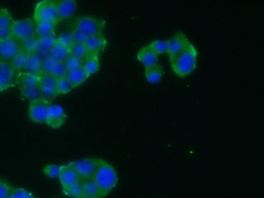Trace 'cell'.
Listing matches in <instances>:
<instances>
[{"label":"cell","mask_w":264,"mask_h":198,"mask_svg":"<svg viewBox=\"0 0 264 198\" xmlns=\"http://www.w3.org/2000/svg\"><path fill=\"white\" fill-rule=\"evenodd\" d=\"M197 55L195 48L190 43L178 54L169 57L170 64L173 73L181 78L188 76L196 68Z\"/></svg>","instance_id":"1"},{"label":"cell","mask_w":264,"mask_h":198,"mask_svg":"<svg viewBox=\"0 0 264 198\" xmlns=\"http://www.w3.org/2000/svg\"><path fill=\"white\" fill-rule=\"evenodd\" d=\"M92 179L108 194L117 185L118 178L115 168L109 163L101 160Z\"/></svg>","instance_id":"2"},{"label":"cell","mask_w":264,"mask_h":198,"mask_svg":"<svg viewBox=\"0 0 264 198\" xmlns=\"http://www.w3.org/2000/svg\"><path fill=\"white\" fill-rule=\"evenodd\" d=\"M33 18L36 24L49 22L57 25L59 20L57 13L56 2L45 0L38 3L35 8Z\"/></svg>","instance_id":"3"},{"label":"cell","mask_w":264,"mask_h":198,"mask_svg":"<svg viewBox=\"0 0 264 198\" xmlns=\"http://www.w3.org/2000/svg\"><path fill=\"white\" fill-rule=\"evenodd\" d=\"M74 25L75 28L91 36L102 33L105 26V22L92 16H81L76 19Z\"/></svg>","instance_id":"4"},{"label":"cell","mask_w":264,"mask_h":198,"mask_svg":"<svg viewBox=\"0 0 264 198\" xmlns=\"http://www.w3.org/2000/svg\"><path fill=\"white\" fill-rule=\"evenodd\" d=\"M98 158H83L72 162L81 181L91 179L101 162Z\"/></svg>","instance_id":"5"},{"label":"cell","mask_w":264,"mask_h":198,"mask_svg":"<svg viewBox=\"0 0 264 198\" xmlns=\"http://www.w3.org/2000/svg\"><path fill=\"white\" fill-rule=\"evenodd\" d=\"M11 31L13 37L23 41L36 34V23L30 18L14 21Z\"/></svg>","instance_id":"6"},{"label":"cell","mask_w":264,"mask_h":198,"mask_svg":"<svg viewBox=\"0 0 264 198\" xmlns=\"http://www.w3.org/2000/svg\"><path fill=\"white\" fill-rule=\"evenodd\" d=\"M52 103L42 98L30 101L29 107V117L34 123H46L48 109Z\"/></svg>","instance_id":"7"},{"label":"cell","mask_w":264,"mask_h":198,"mask_svg":"<svg viewBox=\"0 0 264 198\" xmlns=\"http://www.w3.org/2000/svg\"><path fill=\"white\" fill-rule=\"evenodd\" d=\"M22 41L13 36L0 40V60L11 61L23 49Z\"/></svg>","instance_id":"8"},{"label":"cell","mask_w":264,"mask_h":198,"mask_svg":"<svg viewBox=\"0 0 264 198\" xmlns=\"http://www.w3.org/2000/svg\"><path fill=\"white\" fill-rule=\"evenodd\" d=\"M17 74L11 62L0 60V92L16 86Z\"/></svg>","instance_id":"9"},{"label":"cell","mask_w":264,"mask_h":198,"mask_svg":"<svg viewBox=\"0 0 264 198\" xmlns=\"http://www.w3.org/2000/svg\"><path fill=\"white\" fill-rule=\"evenodd\" d=\"M57 79L53 76L42 74L39 85L41 98L51 103L58 96L56 90Z\"/></svg>","instance_id":"10"},{"label":"cell","mask_w":264,"mask_h":198,"mask_svg":"<svg viewBox=\"0 0 264 198\" xmlns=\"http://www.w3.org/2000/svg\"><path fill=\"white\" fill-rule=\"evenodd\" d=\"M42 74L53 76L56 79L66 77L68 74L63 62L49 56L42 59Z\"/></svg>","instance_id":"11"},{"label":"cell","mask_w":264,"mask_h":198,"mask_svg":"<svg viewBox=\"0 0 264 198\" xmlns=\"http://www.w3.org/2000/svg\"><path fill=\"white\" fill-rule=\"evenodd\" d=\"M68 119L63 108L58 105H51L48 109L46 123L53 129L61 127Z\"/></svg>","instance_id":"12"},{"label":"cell","mask_w":264,"mask_h":198,"mask_svg":"<svg viewBox=\"0 0 264 198\" xmlns=\"http://www.w3.org/2000/svg\"><path fill=\"white\" fill-rule=\"evenodd\" d=\"M167 53L171 57L180 53L190 42L184 33L179 32L167 40Z\"/></svg>","instance_id":"13"},{"label":"cell","mask_w":264,"mask_h":198,"mask_svg":"<svg viewBox=\"0 0 264 198\" xmlns=\"http://www.w3.org/2000/svg\"><path fill=\"white\" fill-rule=\"evenodd\" d=\"M58 178L62 190L81 181L72 162L60 166Z\"/></svg>","instance_id":"14"},{"label":"cell","mask_w":264,"mask_h":198,"mask_svg":"<svg viewBox=\"0 0 264 198\" xmlns=\"http://www.w3.org/2000/svg\"><path fill=\"white\" fill-rule=\"evenodd\" d=\"M85 44L91 54L98 55L105 49L107 41L105 36L101 33L89 36Z\"/></svg>","instance_id":"15"},{"label":"cell","mask_w":264,"mask_h":198,"mask_svg":"<svg viewBox=\"0 0 264 198\" xmlns=\"http://www.w3.org/2000/svg\"><path fill=\"white\" fill-rule=\"evenodd\" d=\"M57 15L59 20L71 18L75 14L77 3L74 0H62L56 2Z\"/></svg>","instance_id":"16"},{"label":"cell","mask_w":264,"mask_h":198,"mask_svg":"<svg viewBox=\"0 0 264 198\" xmlns=\"http://www.w3.org/2000/svg\"><path fill=\"white\" fill-rule=\"evenodd\" d=\"M84 198H103L108 194L92 179L82 181Z\"/></svg>","instance_id":"17"},{"label":"cell","mask_w":264,"mask_h":198,"mask_svg":"<svg viewBox=\"0 0 264 198\" xmlns=\"http://www.w3.org/2000/svg\"><path fill=\"white\" fill-rule=\"evenodd\" d=\"M42 58L37 53L28 54L24 72L41 76L42 74Z\"/></svg>","instance_id":"18"},{"label":"cell","mask_w":264,"mask_h":198,"mask_svg":"<svg viewBox=\"0 0 264 198\" xmlns=\"http://www.w3.org/2000/svg\"><path fill=\"white\" fill-rule=\"evenodd\" d=\"M159 56L148 45L139 51L137 57L139 61L147 68L158 63Z\"/></svg>","instance_id":"19"},{"label":"cell","mask_w":264,"mask_h":198,"mask_svg":"<svg viewBox=\"0 0 264 198\" xmlns=\"http://www.w3.org/2000/svg\"><path fill=\"white\" fill-rule=\"evenodd\" d=\"M41 76L33 75L24 72H17V84L19 85V87H38Z\"/></svg>","instance_id":"20"},{"label":"cell","mask_w":264,"mask_h":198,"mask_svg":"<svg viewBox=\"0 0 264 198\" xmlns=\"http://www.w3.org/2000/svg\"><path fill=\"white\" fill-rule=\"evenodd\" d=\"M56 41L55 35L39 37V47L37 53L42 59L50 56L51 50Z\"/></svg>","instance_id":"21"},{"label":"cell","mask_w":264,"mask_h":198,"mask_svg":"<svg viewBox=\"0 0 264 198\" xmlns=\"http://www.w3.org/2000/svg\"><path fill=\"white\" fill-rule=\"evenodd\" d=\"M163 74L162 65L159 63L147 68L145 70L146 78L151 84L159 83L162 79Z\"/></svg>","instance_id":"22"},{"label":"cell","mask_w":264,"mask_h":198,"mask_svg":"<svg viewBox=\"0 0 264 198\" xmlns=\"http://www.w3.org/2000/svg\"><path fill=\"white\" fill-rule=\"evenodd\" d=\"M71 55V48L62 45L57 41L50 53V56L55 60L62 62Z\"/></svg>","instance_id":"23"},{"label":"cell","mask_w":264,"mask_h":198,"mask_svg":"<svg viewBox=\"0 0 264 198\" xmlns=\"http://www.w3.org/2000/svg\"><path fill=\"white\" fill-rule=\"evenodd\" d=\"M82 68L90 77L99 72L100 63L98 55L91 54L87 57L84 60Z\"/></svg>","instance_id":"24"},{"label":"cell","mask_w":264,"mask_h":198,"mask_svg":"<svg viewBox=\"0 0 264 198\" xmlns=\"http://www.w3.org/2000/svg\"><path fill=\"white\" fill-rule=\"evenodd\" d=\"M89 77L83 68L68 73L66 76L74 89L79 87Z\"/></svg>","instance_id":"25"},{"label":"cell","mask_w":264,"mask_h":198,"mask_svg":"<svg viewBox=\"0 0 264 198\" xmlns=\"http://www.w3.org/2000/svg\"><path fill=\"white\" fill-rule=\"evenodd\" d=\"M56 24L49 22H41L36 24V35L39 37L55 36Z\"/></svg>","instance_id":"26"},{"label":"cell","mask_w":264,"mask_h":198,"mask_svg":"<svg viewBox=\"0 0 264 198\" xmlns=\"http://www.w3.org/2000/svg\"><path fill=\"white\" fill-rule=\"evenodd\" d=\"M39 43V37L36 34L22 41V49L28 54L37 53Z\"/></svg>","instance_id":"27"},{"label":"cell","mask_w":264,"mask_h":198,"mask_svg":"<svg viewBox=\"0 0 264 198\" xmlns=\"http://www.w3.org/2000/svg\"><path fill=\"white\" fill-rule=\"evenodd\" d=\"M62 190L64 195L71 198H84L82 181H80Z\"/></svg>","instance_id":"28"},{"label":"cell","mask_w":264,"mask_h":198,"mask_svg":"<svg viewBox=\"0 0 264 198\" xmlns=\"http://www.w3.org/2000/svg\"><path fill=\"white\" fill-rule=\"evenodd\" d=\"M28 54L25 51L22 50L11 61L13 67L16 72H20L24 70Z\"/></svg>","instance_id":"29"},{"label":"cell","mask_w":264,"mask_h":198,"mask_svg":"<svg viewBox=\"0 0 264 198\" xmlns=\"http://www.w3.org/2000/svg\"><path fill=\"white\" fill-rule=\"evenodd\" d=\"M73 89V85L66 77L57 79L56 90L58 95L67 94Z\"/></svg>","instance_id":"30"},{"label":"cell","mask_w":264,"mask_h":198,"mask_svg":"<svg viewBox=\"0 0 264 198\" xmlns=\"http://www.w3.org/2000/svg\"><path fill=\"white\" fill-rule=\"evenodd\" d=\"M19 90L22 95L30 101L41 98L39 87L35 88L19 87Z\"/></svg>","instance_id":"31"},{"label":"cell","mask_w":264,"mask_h":198,"mask_svg":"<svg viewBox=\"0 0 264 198\" xmlns=\"http://www.w3.org/2000/svg\"><path fill=\"white\" fill-rule=\"evenodd\" d=\"M72 55L84 60L91 54L88 50L85 44L75 43L71 48Z\"/></svg>","instance_id":"32"},{"label":"cell","mask_w":264,"mask_h":198,"mask_svg":"<svg viewBox=\"0 0 264 198\" xmlns=\"http://www.w3.org/2000/svg\"><path fill=\"white\" fill-rule=\"evenodd\" d=\"M83 63V59L72 55L63 62L68 73L82 68Z\"/></svg>","instance_id":"33"},{"label":"cell","mask_w":264,"mask_h":198,"mask_svg":"<svg viewBox=\"0 0 264 198\" xmlns=\"http://www.w3.org/2000/svg\"><path fill=\"white\" fill-rule=\"evenodd\" d=\"M14 21L11 13L7 9H0V28H11Z\"/></svg>","instance_id":"34"},{"label":"cell","mask_w":264,"mask_h":198,"mask_svg":"<svg viewBox=\"0 0 264 198\" xmlns=\"http://www.w3.org/2000/svg\"><path fill=\"white\" fill-rule=\"evenodd\" d=\"M149 46L159 55L167 53V40H157L151 42Z\"/></svg>","instance_id":"35"},{"label":"cell","mask_w":264,"mask_h":198,"mask_svg":"<svg viewBox=\"0 0 264 198\" xmlns=\"http://www.w3.org/2000/svg\"><path fill=\"white\" fill-rule=\"evenodd\" d=\"M44 174L51 178H58L60 172V166L49 164L43 169Z\"/></svg>","instance_id":"36"},{"label":"cell","mask_w":264,"mask_h":198,"mask_svg":"<svg viewBox=\"0 0 264 198\" xmlns=\"http://www.w3.org/2000/svg\"><path fill=\"white\" fill-rule=\"evenodd\" d=\"M56 41L62 45L71 48L74 45L75 42L71 33H64L56 38Z\"/></svg>","instance_id":"37"},{"label":"cell","mask_w":264,"mask_h":198,"mask_svg":"<svg viewBox=\"0 0 264 198\" xmlns=\"http://www.w3.org/2000/svg\"><path fill=\"white\" fill-rule=\"evenodd\" d=\"M14 188L8 182L0 179V198H5L11 195Z\"/></svg>","instance_id":"38"},{"label":"cell","mask_w":264,"mask_h":198,"mask_svg":"<svg viewBox=\"0 0 264 198\" xmlns=\"http://www.w3.org/2000/svg\"><path fill=\"white\" fill-rule=\"evenodd\" d=\"M71 33L75 43L85 44L89 37L83 31L76 28L74 29Z\"/></svg>","instance_id":"39"},{"label":"cell","mask_w":264,"mask_h":198,"mask_svg":"<svg viewBox=\"0 0 264 198\" xmlns=\"http://www.w3.org/2000/svg\"><path fill=\"white\" fill-rule=\"evenodd\" d=\"M11 195L13 198H35L32 193L23 188H14Z\"/></svg>","instance_id":"40"},{"label":"cell","mask_w":264,"mask_h":198,"mask_svg":"<svg viewBox=\"0 0 264 198\" xmlns=\"http://www.w3.org/2000/svg\"><path fill=\"white\" fill-rule=\"evenodd\" d=\"M12 35L11 28H0V40L7 39Z\"/></svg>","instance_id":"41"},{"label":"cell","mask_w":264,"mask_h":198,"mask_svg":"<svg viewBox=\"0 0 264 198\" xmlns=\"http://www.w3.org/2000/svg\"><path fill=\"white\" fill-rule=\"evenodd\" d=\"M5 198H13L12 196V195H10L7 197H5Z\"/></svg>","instance_id":"42"}]
</instances>
